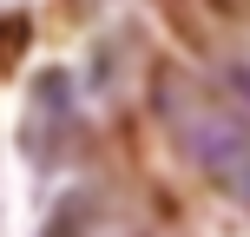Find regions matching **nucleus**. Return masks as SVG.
Instances as JSON below:
<instances>
[{
	"instance_id": "f257e3e1",
	"label": "nucleus",
	"mask_w": 250,
	"mask_h": 237,
	"mask_svg": "<svg viewBox=\"0 0 250 237\" xmlns=\"http://www.w3.org/2000/svg\"><path fill=\"white\" fill-rule=\"evenodd\" d=\"M151 106H158V125L171 132V145L185 151L217 191H230L237 204H250V119L237 106L217 99L185 66H158Z\"/></svg>"
},
{
	"instance_id": "f03ea898",
	"label": "nucleus",
	"mask_w": 250,
	"mask_h": 237,
	"mask_svg": "<svg viewBox=\"0 0 250 237\" xmlns=\"http://www.w3.org/2000/svg\"><path fill=\"white\" fill-rule=\"evenodd\" d=\"M217 7H224V13H244V7H250V0H217Z\"/></svg>"
},
{
	"instance_id": "7ed1b4c3",
	"label": "nucleus",
	"mask_w": 250,
	"mask_h": 237,
	"mask_svg": "<svg viewBox=\"0 0 250 237\" xmlns=\"http://www.w3.org/2000/svg\"><path fill=\"white\" fill-rule=\"evenodd\" d=\"M237 86H244V92H250V66H244V73H237Z\"/></svg>"
},
{
	"instance_id": "20e7f679",
	"label": "nucleus",
	"mask_w": 250,
	"mask_h": 237,
	"mask_svg": "<svg viewBox=\"0 0 250 237\" xmlns=\"http://www.w3.org/2000/svg\"><path fill=\"white\" fill-rule=\"evenodd\" d=\"M53 237H73V231H66V224H60V231H53Z\"/></svg>"
}]
</instances>
